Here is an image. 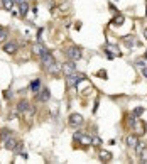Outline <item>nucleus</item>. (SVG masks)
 Here are the masks:
<instances>
[{
  "label": "nucleus",
  "mask_w": 147,
  "mask_h": 164,
  "mask_svg": "<svg viewBox=\"0 0 147 164\" xmlns=\"http://www.w3.org/2000/svg\"><path fill=\"white\" fill-rule=\"evenodd\" d=\"M10 135H12V134H10V130L3 129L2 132H0V141H2V142H3V141H5V139H7V137H10Z\"/></svg>",
  "instance_id": "nucleus-18"
},
{
  "label": "nucleus",
  "mask_w": 147,
  "mask_h": 164,
  "mask_svg": "<svg viewBox=\"0 0 147 164\" xmlns=\"http://www.w3.org/2000/svg\"><path fill=\"white\" fill-rule=\"evenodd\" d=\"M145 15H147V10H145Z\"/></svg>",
  "instance_id": "nucleus-26"
},
{
  "label": "nucleus",
  "mask_w": 147,
  "mask_h": 164,
  "mask_svg": "<svg viewBox=\"0 0 147 164\" xmlns=\"http://www.w3.org/2000/svg\"><path fill=\"white\" fill-rule=\"evenodd\" d=\"M81 80H85V74L83 73H76V71H74L73 74H68L66 85H68V86H74V85H78Z\"/></svg>",
  "instance_id": "nucleus-3"
},
{
  "label": "nucleus",
  "mask_w": 147,
  "mask_h": 164,
  "mask_svg": "<svg viewBox=\"0 0 147 164\" xmlns=\"http://www.w3.org/2000/svg\"><path fill=\"white\" fill-rule=\"evenodd\" d=\"M3 51H5L7 54H15V53H17V44L14 41L5 42V44H3Z\"/></svg>",
  "instance_id": "nucleus-8"
},
{
  "label": "nucleus",
  "mask_w": 147,
  "mask_h": 164,
  "mask_svg": "<svg viewBox=\"0 0 147 164\" xmlns=\"http://www.w3.org/2000/svg\"><path fill=\"white\" fill-rule=\"evenodd\" d=\"M83 122H85V119H83V115L81 113H71L69 115V119H68V124H69V127H81L83 125Z\"/></svg>",
  "instance_id": "nucleus-2"
},
{
  "label": "nucleus",
  "mask_w": 147,
  "mask_h": 164,
  "mask_svg": "<svg viewBox=\"0 0 147 164\" xmlns=\"http://www.w3.org/2000/svg\"><path fill=\"white\" fill-rule=\"evenodd\" d=\"M142 113H144V108H142V107H137V108L134 110V117H141Z\"/></svg>",
  "instance_id": "nucleus-19"
},
{
  "label": "nucleus",
  "mask_w": 147,
  "mask_h": 164,
  "mask_svg": "<svg viewBox=\"0 0 147 164\" xmlns=\"http://www.w3.org/2000/svg\"><path fill=\"white\" fill-rule=\"evenodd\" d=\"M27 108H31L29 102H27L26 98H24V100H20V102H19V105H17V112H27Z\"/></svg>",
  "instance_id": "nucleus-12"
},
{
  "label": "nucleus",
  "mask_w": 147,
  "mask_h": 164,
  "mask_svg": "<svg viewBox=\"0 0 147 164\" xmlns=\"http://www.w3.org/2000/svg\"><path fill=\"white\" fill-rule=\"evenodd\" d=\"M91 144H96V145H100V144H102V141H100L98 137H93V139H91Z\"/></svg>",
  "instance_id": "nucleus-20"
},
{
  "label": "nucleus",
  "mask_w": 147,
  "mask_h": 164,
  "mask_svg": "<svg viewBox=\"0 0 147 164\" xmlns=\"http://www.w3.org/2000/svg\"><path fill=\"white\" fill-rule=\"evenodd\" d=\"M100 161H103V162H108L110 159H112V152L110 151H100Z\"/></svg>",
  "instance_id": "nucleus-13"
},
{
  "label": "nucleus",
  "mask_w": 147,
  "mask_h": 164,
  "mask_svg": "<svg viewBox=\"0 0 147 164\" xmlns=\"http://www.w3.org/2000/svg\"><path fill=\"white\" fill-rule=\"evenodd\" d=\"M115 24H124V17H122V15H118L117 19H115Z\"/></svg>",
  "instance_id": "nucleus-21"
},
{
  "label": "nucleus",
  "mask_w": 147,
  "mask_h": 164,
  "mask_svg": "<svg viewBox=\"0 0 147 164\" xmlns=\"http://www.w3.org/2000/svg\"><path fill=\"white\" fill-rule=\"evenodd\" d=\"M27 12H29V3H27V0H24V2L19 3V15L26 17Z\"/></svg>",
  "instance_id": "nucleus-11"
},
{
  "label": "nucleus",
  "mask_w": 147,
  "mask_h": 164,
  "mask_svg": "<svg viewBox=\"0 0 147 164\" xmlns=\"http://www.w3.org/2000/svg\"><path fill=\"white\" fill-rule=\"evenodd\" d=\"M17 142H19V141H17L15 135L12 134L10 137H7L5 141H3V144H5V149H7V151H14V147L17 145Z\"/></svg>",
  "instance_id": "nucleus-5"
},
{
  "label": "nucleus",
  "mask_w": 147,
  "mask_h": 164,
  "mask_svg": "<svg viewBox=\"0 0 147 164\" xmlns=\"http://www.w3.org/2000/svg\"><path fill=\"white\" fill-rule=\"evenodd\" d=\"M59 71H61V68H59L58 63H52V65L48 68V73H51V74H58Z\"/></svg>",
  "instance_id": "nucleus-14"
},
{
  "label": "nucleus",
  "mask_w": 147,
  "mask_h": 164,
  "mask_svg": "<svg viewBox=\"0 0 147 164\" xmlns=\"http://www.w3.org/2000/svg\"><path fill=\"white\" fill-rule=\"evenodd\" d=\"M20 2H24V0H14V3H17V5H19Z\"/></svg>",
  "instance_id": "nucleus-23"
},
{
  "label": "nucleus",
  "mask_w": 147,
  "mask_h": 164,
  "mask_svg": "<svg viewBox=\"0 0 147 164\" xmlns=\"http://www.w3.org/2000/svg\"><path fill=\"white\" fill-rule=\"evenodd\" d=\"M2 7L5 10H12L14 9V0H2Z\"/></svg>",
  "instance_id": "nucleus-15"
},
{
  "label": "nucleus",
  "mask_w": 147,
  "mask_h": 164,
  "mask_svg": "<svg viewBox=\"0 0 147 164\" xmlns=\"http://www.w3.org/2000/svg\"><path fill=\"white\" fill-rule=\"evenodd\" d=\"M144 36H145V39H147V29L144 31Z\"/></svg>",
  "instance_id": "nucleus-24"
},
{
  "label": "nucleus",
  "mask_w": 147,
  "mask_h": 164,
  "mask_svg": "<svg viewBox=\"0 0 147 164\" xmlns=\"http://www.w3.org/2000/svg\"><path fill=\"white\" fill-rule=\"evenodd\" d=\"M61 71H63L64 74H73L74 71H76V65H74V61H66L63 66H61Z\"/></svg>",
  "instance_id": "nucleus-4"
},
{
  "label": "nucleus",
  "mask_w": 147,
  "mask_h": 164,
  "mask_svg": "<svg viewBox=\"0 0 147 164\" xmlns=\"http://www.w3.org/2000/svg\"><path fill=\"white\" fill-rule=\"evenodd\" d=\"M144 58H145V59H147V53H145V54H144Z\"/></svg>",
  "instance_id": "nucleus-25"
},
{
  "label": "nucleus",
  "mask_w": 147,
  "mask_h": 164,
  "mask_svg": "<svg viewBox=\"0 0 147 164\" xmlns=\"http://www.w3.org/2000/svg\"><path fill=\"white\" fill-rule=\"evenodd\" d=\"M137 144H139V135L137 134H128L127 135V145H128V149H134Z\"/></svg>",
  "instance_id": "nucleus-9"
},
{
  "label": "nucleus",
  "mask_w": 147,
  "mask_h": 164,
  "mask_svg": "<svg viewBox=\"0 0 147 164\" xmlns=\"http://www.w3.org/2000/svg\"><path fill=\"white\" fill-rule=\"evenodd\" d=\"M7 36H9V31H7L3 26H0V42L7 41Z\"/></svg>",
  "instance_id": "nucleus-16"
},
{
  "label": "nucleus",
  "mask_w": 147,
  "mask_h": 164,
  "mask_svg": "<svg viewBox=\"0 0 147 164\" xmlns=\"http://www.w3.org/2000/svg\"><path fill=\"white\" fill-rule=\"evenodd\" d=\"M39 86H41V80H34V81L31 83V90H32V91H37Z\"/></svg>",
  "instance_id": "nucleus-17"
},
{
  "label": "nucleus",
  "mask_w": 147,
  "mask_h": 164,
  "mask_svg": "<svg viewBox=\"0 0 147 164\" xmlns=\"http://www.w3.org/2000/svg\"><path fill=\"white\" fill-rule=\"evenodd\" d=\"M41 63H42V66H44L46 69H48V68L51 66L52 63H56V59H54V56H52L51 53H48V54H44V56L41 58Z\"/></svg>",
  "instance_id": "nucleus-6"
},
{
  "label": "nucleus",
  "mask_w": 147,
  "mask_h": 164,
  "mask_svg": "<svg viewBox=\"0 0 147 164\" xmlns=\"http://www.w3.org/2000/svg\"><path fill=\"white\" fill-rule=\"evenodd\" d=\"M142 74H144V76L147 78V68H142Z\"/></svg>",
  "instance_id": "nucleus-22"
},
{
  "label": "nucleus",
  "mask_w": 147,
  "mask_h": 164,
  "mask_svg": "<svg viewBox=\"0 0 147 164\" xmlns=\"http://www.w3.org/2000/svg\"><path fill=\"white\" fill-rule=\"evenodd\" d=\"M66 54H68V59H69V61H78V59H81V56H83V51H81V48H78V46H71V48H68Z\"/></svg>",
  "instance_id": "nucleus-1"
},
{
  "label": "nucleus",
  "mask_w": 147,
  "mask_h": 164,
  "mask_svg": "<svg viewBox=\"0 0 147 164\" xmlns=\"http://www.w3.org/2000/svg\"><path fill=\"white\" fill-rule=\"evenodd\" d=\"M49 98H51V90H49V88H42V90L37 93V100H39V102H42V103L48 102Z\"/></svg>",
  "instance_id": "nucleus-7"
},
{
  "label": "nucleus",
  "mask_w": 147,
  "mask_h": 164,
  "mask_svg": "<svg viewBox=\"0 0 147 164\" xmlns=\"http://www.w3.org/2000/svg\"><path fill=\"white\" fill-rule=\"evenodd\" d=\"M32 51H34V54H37L39 58H42V56H44V54H48V53H49L48 49H46L44 46L41 44V42H37V44L34 46V49H32Z\"/></svg>",
  "instance_id": "nucleus-10"
}]
</instances>
